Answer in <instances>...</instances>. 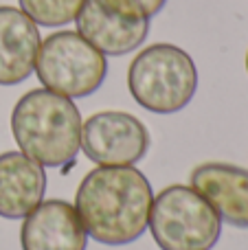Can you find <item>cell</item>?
<instances>
[{
  "mask_svg": "<svg viewBox=\"0 0 248 250\" xmlns=\"http://www.w3.org/2000/svg\"><path fill=\"white\" fill-rule=\"evenodd\" d=\"M152 185L136 167H97L75 193V211L90 239L125 246L147 230Z\"/></svg>",
  "mask_w": 248,
  "mask_h": 250,
  "instance_id": "obj_1",
  "label": "cell"
},
{
  "mask_svg": "<svg viewBox=\"0 0 248 250\" xmlns=\"http://www.w3.org/2000/svg\"><path fill=\"white\" fill-rule=\"evenodd\" d=\"M11 132L24 156L42 167L75 163L82 149V114L73 99L46 88L20 97L11 112Z\"/></svg>",
  "mask_w": 248,
  "mask_h": 250,
  "instance_id": "obj_2",
  "label": "cell"
},
{
  "mask_svg": "<svg viewBox=\"0 0 248 250\" xmlns=\"http://www.w3.org/2000/svg\"><path fill=\"white\" fill-rule=\"evenodd\" d=\"M127 88L143 110L154 114L180 112L196 97V62L174 44L145 46L127 68Z\"/></svg>",
  "mask_w": 248,
  "mask_h": 250,
  "instance_id": "obj_3",
  "label": "cell"
},
{
  "mask_svg": "<svg viewBox=\"0 0 248 250\" xmlns=\"http://www.w3.org/2000/svg\"><path fill=\"white\" fill-rule=\"evenodd\" d=\"M147 229L161 250H211L222 220L193 187L171 185L152 200Z\"/></svg>",
  "mask_w": 248,
  "mask_h": 250,
  "instance_id": "obj_4",
  "label": "cell"
},
{
  "mask_svg": "<svg viewBox=\"0 0 248 250\" xmlns=\"http://www.w3.org/2000/svg\"><path fill=\"white\" fill-rule=\"evenodd\" d=\"M35 73L46 90L82 99L105 82L108 60L77 31H57L40 44Z\"/></svg>",
  "mask_w": 248,
  "mask_h": 250,
  "instance_id": "obj_5",
  "label": "cell"
},
{
  "mask_svg": "<svg viewBox=\"0 0 248 250\" xmlns=\"http://www.w3.org/2000/svg\"><path fill=\"white\" fill-rule=\"evenodd\" d=\"M77 33L103 55H125L145 42L149 18L136 0H83Z\"/></svg>",
  "mask_w": 248,
  "mask_h": 250,
  "instance_id": "obj_6",
  "label": "cell"
},
{
  "mask_svg": "<svg viewBox=\"0 0 248 250\" xmlns=\"http://www.w3.org/2000/svg\"><path fill=\"white\" fill-rule=\"evenodd\" d=\"M82 149L99 167H130L147 154L149 134L134 114L105 110L82 123Z\"/></svg>",
  "mask_w": 248,
  "mask_h": 250,
  "instance_id": "obj_7",
  "label": "cell"
},
{
  "mask_svg": "<svg viewBox=\"0 0 248 250\" xmlns=\"http://www.w3.org/2000/svg\"><path fill=\"white\" fill-rule=\"evenodd\" d=\"M22 250H86L88 235L66 200L40 202L20 229Z\"/></svg>",
  "mask_w": 248,
  "mask_h": 250,
  "instance_id": "obj_8",
  "label": "cell"
},
{
  "mask_svg": "<svg viewBox=\"0 0 248 250\" xmlns=\"http://www.w3.org/2000/svg\"><path fill=\"white\" fill-rule=\"evenodd\" d=\"M191 187L222 222L248 229V169L228 163H202L191 171Z\"/></svg>",
  "mask_w": 248,
  "mask_h": 250,
  "instance_id": "obj_9",
  "label": "cell"
},
{
  "mask_svg": "<svg viewBox=\"0 0 248 250\" xmlns=\"http://www.w3.org/2000/svg\"><path fill=\"white\" fill-rule=\"evenodd\" d=\"M40 29L22 9L0 7V86L31 77L40 53Z\"/></svg>",
  "mask_w": 248,
  "mask_h": 250,
  "instance_id": "obj_10",
  "label": "cell"
},
{
  "mask_svg": "<svg viewBox=\"0 0 248 250\" xmlns=\"http://www.w3.org/2000/svg\"><path fill=\"white\" fill-rule=\"evenodd\" d=\"M44 167L22 151L0 154V217H26L44 198Z\"/></svg>",
  "mask_w": 248,
  "mask_h": 250,
  "instance_id": "obj_11",
  "label": "cell"
},
{
  "mask_svg": "<svg viewBox=\"0 0 248 250\" xmlns=\"http://www.w3.org/2000/svg\"><path fill=\"white\" fill-rule=\"evenodd\" d=\"M20 9L40 26H64L77 18L83 0H18Z\"/></svg>",
  "mask_w": 248,
  "mask_h": 250,
  "instance_id": "obj_12",
  "label": "cell"
},
{
  "mask_svg": "<svg viewBox=\"0 0 248 250\" xmlns=\"http://www.w3.org/2000/svg\"><path fill=\"white\" fill-rule=\"evenodd\" d=\"M136 2L141 4V9L145 11V16H147V18H154L156 13L163 11V7L167 4V0H136Z\"/></svg>",
  "mask_w": 248,
  "mask_h": 250,
  "instance_id": "obj_13",
  "label": "cell"
},
{
  "mask_svg": "<svg viewBox=\"0 0 248 250\" xmlns=\"http://www.w3.org/2000/svg\"><path fill=\"white\" fill-rule=\"evenodd\" d=\"M246 73H248V51H246Z\"/></svg>",
  "mask_w": 248,
  "mask_h": 250,
  "instance_id": "obj_14",
  "label": "cell"
}]
</instances>
